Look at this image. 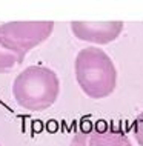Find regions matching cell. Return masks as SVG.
I'll list each match as a JSON object with an SVG mask.
<instances>
[{
  "label": "cell",
  "mask_w": 143,
  "mask_h": 146,
  "mask_svg": "<svg viewBox=\"0 0 143 146\" xmlns=\"http://www.w3.org/2000/svg\"><path fill=\"white\" fill-rule=\"evenodd\" d=\"M89 131V146H132L123 131L114 128L106 121H97Z\"/></svg>",
  "instance_id": "5b68a950"
},
{
  "label": "cell",
  "mask_w": 143,
  "mask_h": 146,
  "mask_svg": "<svg viewBox=\"0 0 143 146\" xmlns=\"http://www.w3.org/2000/svg\"><path fill=\"white\" fill-rule=\"evenodd\" d=\"M69 146H89V132L85 131H78L72 137Z\"/></svg>",
  "instance_id": "ba28073f"
},
{
  "label": "cell",
  "mask_w": 143,
  "mask_h": 146,
  "mask_svg": "<svg viewBox=\"0 0 143 146\" xmlns=\"http://www.w3.org/2000/svg\"><path fill=\"white\" fill-rule=\"evenodd\" d=\"M132 134H134V139L140 146H143V111L136 117L132 123Z\"/></svg>",
  "instance_id": "52a82bcc"
},
{
  "label": "cell",
  "mask_w": 143,
  "mask_h": 146,
  "mask_svg": "<svg viewBox=\"0 0 143 146\" xmlns=\"http://www.w3.org/2000/svg\"><path fill=\"white\" fill-rule=\"evenodd\" d=\"M20 63H23V62L20 60V57L17 54L11 52L9 49H6L0 43V74L8 72V71H11L17 65H20Z\"/></svg>",
  "instance_id": "8992f818"
},
{
  "label": "cell",
  "mask_w": 143,
  "mask_h": 146,
  "mask_svg": "<svg viewBox=\"0 0 143 146\" xmlns=\"http://www.w3.org/2000/svg\"><path fill=\"white\" fill-rule=\"evenodd\" d=\"M60 94V80L48 66L33 65L17 74L13 82V97L20 108L40 112L51 108Z\"/></svg>",
  "instance_id": "7a4b0ae2"
},
{
  "label": "cell",
  "mask_w": 143,
  "mask_h": 146,
  "mask_svg": "<svg viewBox=\"0 0 143 146\" xmlns=\"http://www.w3.org/2000/svg\"><path fill=\"white\" fill-rule=\"evenodd\" d=\"M72 34L78 40L95 43V45H108L118 38L123 23L122 22H72Z\"/></svg>",
  "instance_id": "277c9868"
},
{
  "label": "cell",
  "mask_w": 143,
  "mask_h": 146,
  "mask_svg": "<svg viewBox=\"0 0 143 146\" xmlns=\"http://www.w3.org/2000/svg\"><path fill=\"white\" fill-rule=\"evenodd\" d=\"M77 85L86 97L102 100L117 88V69L112 58L100 48L88 46L78 51L74 60Z\"/></svg>",
  "instance_id": "6da1fadb"
},
{
  "label": "cell",
  "mask_w": 143,
  "mask_h": 146,
  "mask_svg": "<svg viewBox=\"0 0 143 146\" xmlns=\"http://www.w3.org/2000/svg\"><path fill=\"white\" fill-rule=\"evenodd\" d=\"M53 22H11L0 26V43L23 62L26 54L42 45L53 33Z\"/></svg>",
  "instance_id": "3957f363"
},
{
  "label": "cell",
  "mask_w": 143,
  "mask_h": 146,
  "mask_svg": "<svg viewBox=\"0 0 143 146\" xmlns=\"http://www.w3.org/2000/svg\"><path fill=\"white\" fill-rule=\"evenodd\" d=\"M0 146H2V145H0Z\"/></svg>",
  "instance_id": "9c48e42d"
}]
</instances>
